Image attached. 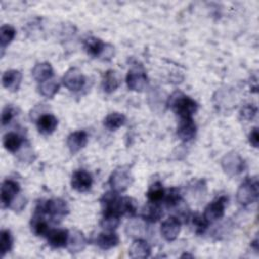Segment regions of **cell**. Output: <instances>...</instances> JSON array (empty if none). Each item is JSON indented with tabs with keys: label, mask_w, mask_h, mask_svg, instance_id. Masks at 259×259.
Listing matches in <instances>:
<instances>
[{
	"label": "cell",
	"mask_w": 259,
	"mask_h": 259,
	"mask_svg": "<svg viewBox=\"0 0 259 259\" xmlns=\"http://www.w3.org/2000/svg\"><path fill=\"white\" fill-rule=\"evenodd\" d=\"M170 106L180 118L192 117L198 109V104L192 98L178 92L170 97Z\"/></svg>",
	"instance_id": "6da1fadb"
},
{
	"label": "cell",
	"mask_w": 259,
	"mask_h": 259,
	"mask_svg": "<svg viewBox=\"0 0 259 259\" xmlns=\"http://www.w3.org/2000/svg\"><path fill=\"white\" fill-rule=\"evenodd\" d=\"M258 198V181L256 178H247L238 188L237 201L241 205L253 203Z\"/></svg>",
	"instance_id": "7a4b0ae2"
},
{
	"label": "cell",
	"mask_w": 259,
	"mask_h": 259,
	"mask_svg": "<svg viewBox=\"0 0 259 259\" xmlns=\"http://www.w3.org/2000/svg\"><path fill=\"white\" fill-rule=\"evenodd\" d=\"M35 210L42 213H48L52 218H61L69 212V207L65 200L61 198H55L46 200L45 202H39Z\"/></svg>",
	"instance_id": "3957f363"
},
{
	"label": "cell",
	"mask_w": 259,
	"mask_h": 259,
	"mask_svg": "<svg viewBox=\"0 0 259 259\" xmlns=\"http://www.w3.org/2000/svg\"><path fill=\"white\" fill-rule=\"evenodd\" d=\"M133 178L131 173L125 168H118L114 170L109 178V184L112 190L117 193L126 190L130 187Z\"/></svg>",
	"instance_id": "277c9868"
},
{
	"label": "cell",
	"mask_w": 259,
	"mask_h": 259,
	"mask_svg": "<svg viewBox=\"0 0 259 259\" xmlns=\"http://www.w3.org/2000/svg\"><path fill=\"white\" fill-rule=\"evenodd\" d=\"M126 84L131 90L143 92L148 87L149 80L143 69L135 68L128 71L126 75Z\"/></svg>",
	"instance_id": "5b68a950"
},
{
	"label": "cell",
	"mask_w": 259,
	"mask_h": 259,
	"mask_svg": "<svg viewBox=\"0 0 259 259\" xmlns=\"http://www.w3.org/2000/svg\"><path fill=\"white\" fill-rule=\"evenodd\" d=\"M85 77L77 68L69 69L63 76V84L70 91H79L85 85Z\"/></svg>",
	"instance_id": "8992f818"
},
{
	"label": "cell",
	"mask_w": 259,
	"mask_h": 259,
	"mask_svg": "<svg viewBox=\"0 0 259 259\" xmlns=\"http://www.w3.org/2000/svg\"><path fill=\"white\" fill-rule=\"evenodd\" d=\"M20 186L19 184L12 180L6 179L2 182L1 185V204L2 207H10L13 200L16 198L19 193Z\"/></svg>",
	"instance_id": "52a82bcc"
},
{
	"label": "cell",
	"mask_w": 259,
	"mask_h": 259,
	"mask_svg": "<svg viewBox=\"0 0 259 259\" xmlns=\"http://www.w3.org/2000/svg\"><path fill=\"white\" fill-rule=\"evenodd\" d=\"M222 167L228 175L235 176L243 171L244 161L237 153L232 152L225 155L222 159Z\"/></svg>",
	"instance_id": "ba28073f"
},
{
	"label": "cell",
	"mask_w": 259,
	"mask_h": 259,
	"mask_svg": "<svg viewBox=\"0 0 259 259\" xmlns=\"http://www.w3.org/2000/svg\"><path fill=\"white\" fill-rule=\"evenodd\" d=\"M227 200L228 199L226 196H221L218 199L213 200L211 203H209L205 207L203 217L209 224L213 223L224 217Z\"/></svg>",
	"instance_id": "9c48e42d"
},
{
	"label": "cell",
	"mask_w": 259,
	"mask_h": 259,
	"mask_svg": "<svg viewBox=\"0 0 259 259\" xmlns=\"http://www.w3.org/2000/svg\"><path fill=\"white\" fill-rule=\"evenodd\" d=\"M181 230V222L177 217H169L161 225V235L167 241H174Z\"/></svg>",
	"instance_id": "30bf717a"
},
{
	"label": "cell",
	"mask_w": 259,
	"mask_h": 259,
	"mask_svg": "<svg viewBox=\"0 0 259 259\" xmlns=\"http://www.w3.org/2000/svg\"><path fill=\"white\" fill-rule=\"evenodd\" d=\"M93 183L92 176L85 170H77L73 173L71 179L72 188L78 192L88 191Z\"/></svg>",
	"instance_id": "8fae6325"
},
{
	"label": "cell",
	"mask_w": 259,
	"mask_h": 259,
	"mask_svg": "<svg viewBox=\"0 0 259 259\" xmlns=\"http://www.w3.org/2000/svg\"><path fill=\"white\" fill-rule=\"evenodd\" d=\"M196 135V125L192 117L180 118L177 126V136L180 140L188 142L192 140Z\"/></svg>",
	"instance_id": "7c38bea8"
},
{
	"label": "cell",
	"mask_w": 259,
	"mask_h": 259,
	"mask_svg": "<svg viewBox=\"0 0 259 259\" xmlns=\"http://www.w3.org/2000/svg\"><path fill=\"white\" fill-rule=\"evenodd\" d=\"M46 237L51 247L63 248V247H67L69 232L65 229H52L49 231Z\"/></svg>",
	"instance_id": "4fadbf2b"
},
{
	"label": "cell",
	"mask_w": 259,
	"mask_h": 259,
	"mask_svg": "<svg viewBox=\"0 0 259 259\" xmlns=\"http://www.w3.org/2000/svg\"><path fill=\"white\" fill-rule=\"evenodd\" d=\"M88 142V136L84 131H77L69 135L67 139V146L72 154L83 149Z\"/></svg>",
	"instance_id": "5bb4252c"
},
{
	"label": "cell",
	"mask_w": 259,
	"mask_h": 259,
	"mask_svg": "<svg viewBox=\"0 0 259 259\" xmlns=\"http://www.w3.org/2000/svg\"><path fill=\"white\" fill-rule=\"evenodd\" d=\"M119 243V237L113 231H105L97 235L95 239V244L102 250H108Z\"/></svg>",
	"instance_id": "9a60e30c"
},
{
	"label": "cell",
	"mask_w": 259,
	"mask_h": 259,
	"mask_svg": "<svg viewBox=\"0 0 259 259\" xmlns=\"http://www.w3.org/2000/svg\"><path fill=\"white\" fill-rule=\"evenodd\" d=\"M86 244H87V241L82 232L75 230L69 233L67 249L71 253H79L83 251L86 247Z\"/></svg>",
	"instance_id": "2e32d148"
},
{
	"label": "cell",
	"mask_w": 259,
	"mask_h": 259,
	"mask_svg": "<svg viewBox=\"0 0 259 259\" xmlns=\"http://www.w3.org/2000/svg\"><path fill=\"white\" fill-rule=\"evenodd\" d=\"M142 218L145 222L156 223L163 217V210L158 202H148L142 209Z\"/></svg>",
	"instance_id": "e0dca14e"
},
{
	"label": "cell",
	"mask_w": 259,
	"mask_h": 259,
	"mask_svg": "<svg viewBox=\"0 0 259 259\" xmlns=\"http://www.w3.org/2000/svg\"><path fill=\"white\" fill-rule=\"evenodd\" d=\"M22 75L17 70H7L2 75V85L10 91L18 90L21 84Z\"/></svg>",
	"instance_id": "ac0fdd59"
},
{
	"label": "cell",
	"mask_w": 259,
	"mask_h": 259,
	"mask_svg": "<svg viewBox=\"0 0 259 259\" xmlns=\"http://www.w3.org/2000/svg\"><path fill=\"white\" fill-rule=\"evenodd\" d=\"M58 125V120L53 114H41L36 119V126L40 134L51 135L55 132Z\"/></svg>",
	"instance_id": "d6986e66"
},
{
	"label": "cell",
	"mask_w": 259,
	"mask_h": 259,
	"mask_svg": "<svg viewBox=\"0 0 259 259\" xmlns=\"http://www.w3.org/2000/svg\"><path fill=\"white\" fill-rule=\"evenodd\" d=\"M128 254L132 258H147L151 254V247L147 241L138 238L131 245Z\"/></svg>",
	"instance_id": "ffe728a7"
},
{
	"label": "cell",
	"mask_w": 259,
	"mask_h": 259,
	"mask_svg": "<svg viewBox=\"0 0 259 259\" xmlns=\"http://www.w3.org/2000/svg\"><path fill=\"white\" fill-rule=\"evenodd\" d=\"M120 83H121L120 75L114 70H108L104 74V77L102 80V88L104 92L111 93L119 87Z\"/></svg>",
	"instance_id": "44dd1931"
},
{
	"label": "cell",
	"mask_w": 259,
	"mask_h": 259,
	"mask_svg": "<svg viewBox=\"0 0 259 259\" xmlns=\"http://www.w3.org/2000/svg\"><path fill=\"white\" fill-rule=\"evenodd\" d=\"M54 76V70L50 63L44 62L36 64L32 69V77L38 83H42L47 80L52 79Z\"/></svg>",
	"instance_id": "7402d4cb"
},
{
	"label": "cell",
	"mask_w": 259,
	"mask_h": 259,
	"mask_svg": "<svg viewBox=\"0 0 259 259\" xmlns=\"http://www.w3.org/2000/svg\"><path fill=\"white\" fill-rule=\"evenodd\" d=\"M42 214V212L35 210V213L31 220V231L36 236H47V234L50 231L49 225L47 221L44 219Z\"/></svg>",
	"instance_id": "603a6c76"
},
{
	"label": "cell",
	"mask_w": 259,
	"mask_h": 259,
	"mask_svg": "<svg viewBox=\"0 0 259 259\" xmlns=\"http://www.w3.org/2000/svg\"><path fill=\"white\" fill-rule=\"evenodd\" d=\"M119 218L120 214H118L117 212L110 209H104L103 218L100 222V225L105 231H114L120 223Z\"/></svg>",
	"instance_id": "cb8c5ba5"
},
{
	"label": "cell",
	"mask_w": 259,
	"mask_h": 259,
	"mask_svg": "<svg viewBox=\"0 0 259 259\" xmlns=\"http://www.w3.org/2000/svg\"><path fill=\"white\" fill-rule=\"evenodd\" d=\"M84 48L90 56L99 57L102 55V53L104 51L105 44L101 39L91 36V37H88L87 39H85Z\"/></svg>",
	"instance_id": "d4e9b609"
},
{
	"label": "cell",
	"mask_w": 259,
	"mask_h": 259,
	"mask_svg": "<svg viewBox=\"0 0 259 259\" xmlns=\"http://www.w3.org/2000/svg\"><path fill=\"white\" fill-rule=\"evenodd\" d=\"M22 143H23L22 138L16 133L10 132L5 134L3 137V146L7 151L11 153L17 152L20 149Z\"/></svg>",
	"instance_id": "484cf974"
},
{
	"label": "cell",
	"mask_w": 259,
	"mask_h": 259,
	"mask_svg": "<svg viewBox=\"0 0 259 259\" xmlns=\"http://www.w3.org/2000/svg\"><path fill=\"white\" fill-rule=\"evenodd\" d=\"M125 123V116L119 112L109 113L103 120V124L109 131H116Z\"/></svg>",
	"instance_id": "4316f807"
},
{
	"label": "cell",
	"mask_w": 259,
	"mask_h": 259,
	"mask_svg": "<svg viewBox=\"0 0 259 259\" xmlns=\"http://www.w3.org/2000/svg\"><path fill=\"white\" fill-rule=\"evenodd\" d=\"M164 196H165V190L163 188L162 183L159 181L151 184V186L147 191V197L150 202L160 203V201L164 198Z\"/></svg>",
	"instance_id": "83f0119b"
},
{
	"label": "cell",
	"mask_w": 259,
	"mask_h": 259,
	"mask_svg": "<svg viewBox=\"0 0 259 259\" xmlns=\"http://www.w3.org/2000/svg\"><path fill=\"white\" fill-rule=\"evenodd\" d=\"M39 93L45 97H53L60 89V83L55 79L47 80L42 83H40L39 87Z\"/></svg>",
	"instance_id": "f1b7e54d"
},
{
	"label": "cell",
	"mask_w": 259,
	"mask_h": 259,
	"mask_svg": "<svg viewBox=\"0 0 259 259\" xmlns=\"http://www.w3.org/2000/svg\"><path fill=\"white\" fill-rule=\"evenodd\" d=\"M15 29L9 25L4 24L0 28V42H1V50L4 51V49L13 40L15 36Z\"/></svg>",
	"instance_id": "f546056e"
},
{
	"label": "cell",
	"mask_w": 259,
	"mask_h": 259,
	"mask_svg": "<svg viewBox=\"0 0 259 259\" xmlns=\"http://www.w3.org/2000/svg\"><path fill=\"white\" fill-rule=\"evenodd\" d=\"M13 246V238L8 230H2L0 234V253L1 257H3L6 253H8Z\"/></svg>",
	"instance_id": "4dcf8cb0"
},
{
	"label": "cell",
	"mask_w": 259,
	"mask_h": 259,
	"mask_svg": "<svg viewBox=\"0 0 259 259\" xmlns=\"http://www.w3.org/2000/svg\"><path fill=\"white\" fill-rule=\"evenodd\" d=\"M182 202L179 191L176 188H171L165 197V203L168 208H174Z\"/></svg>",
	"instance_id": "1f68e13d"
},
{
	"label": "cell",
	"mask_w": 259,
	"mask_h": 259,
	"mask_svg": "<svg viewBox=\"0 0 259 259\" xmlns=\"http://www.w3.org/2000/svg\"><path fill=\"white\" fill-rule=\"evenodd\" d=\"M257 113V107L253 104H246L240 110V116L244 120H252Z\"/></svg>",
	"instance_id": "d6a6232c"
},
{
	"label": "cell",
	"mask_w": 259,
	"mask_h": 259,
	"mask_svg": "<svg viewBox=\"0 0 259 259\" xmlns=\"http://www.w3.org/2000/svg\"><path fill=\"white\" fill-rule=\"evenodd\" d=\"M192 223L193 226L195 227V232L197 234H202L204 233V231L207 229L209 223L204 219L203 215H194L192 218Z\"/></svg>",
	"instance_id": "836d02e7"
},
{
	"label": "cell",
	"mask_w": 259,
	"mask_h": 259,
	"mask_svg": "<svg viewBox=\"0 0 259 259\" xmlns=\"http://www.w3.org/2000/svg\"><path fill=\"white\" fill-rule=\"evenodd\" d=\"M143 227H144V225L141 221H132L127 225L126 232L131 236H140L144 232Z\"/></svg>",
	"instance_id": "e575fe53"
},
{
	"label": "cell",
	"mask_w": 259,
	"mask_h": 259,
	"mask_svg": "<svg viewBox=\"0 0 259 259\" xmlns=\"http://www.w3.org/2000/svg\"><path fill=\"white\" fill-rule=\"evenodd\" d=\"M14 108L10 105H6L3 110H2V113H1V122H2V125H6L8 124L11 119L13 118L14 116Z\"/></svg>",
	"instance_id": "d590c367"
},
{
	"label": "cell",
	"mask_w": 259,
	"mask_h": 259,
	"mask_svg": "<svg viewBox=\"0 0 259 259\" xmlns=\"http://www.w3.org/2000/svg\"><path fill=\"white\" fill-rule=\"evenodd\" d=\"M249 142L253 147H255V148L258 147V145H259V133H258L257 127H254L251 131V133L249 135Z\"/></svg>",
	"instance_id": "8d00e7d4"
}]
</instances>
